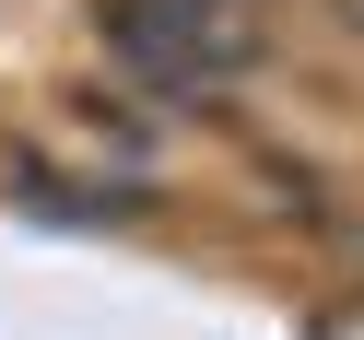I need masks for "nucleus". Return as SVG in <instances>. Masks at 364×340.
<instances>
[{"label":"nucleus","instance_id":"f257e3e1","mask_svg":"<svg viewBox=\"0 0 364 340\" xmlns=\"http://www.w3.org/2000/svg\"><path fill=\"white\" fill-rule=\"evenodd\" d=\"M95 35H106V59L129 82H153L176 106H212V94H235L259 71V24L212 12V0H95Z\"/></svg>","mask_w":364,"mask_h":340}]
</instances>
